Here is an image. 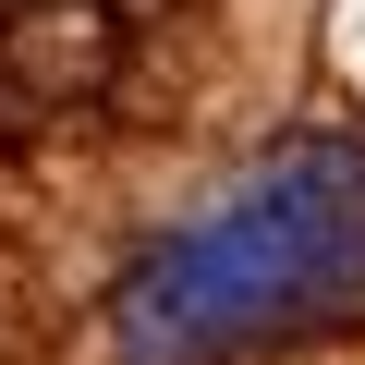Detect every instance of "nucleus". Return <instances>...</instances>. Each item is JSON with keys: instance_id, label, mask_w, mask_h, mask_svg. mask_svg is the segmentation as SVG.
I'll list each match as a JSON object with an SVG mask.
<instances>
[{"instance_id": "obj_1", "label": "nucleus", "mask_w": 365, "mask_h": 365, "mask_svg": "<svg viewBox=\"0 0 365 365\" xmlns=\"http://www.w3.org/2000/svg\"><path fill=\"white\" fill-rule=\"evenodd\" d=\"M365 317V134L268 146L122 280V365H232Z\"/></svg>"}]
</instances>
